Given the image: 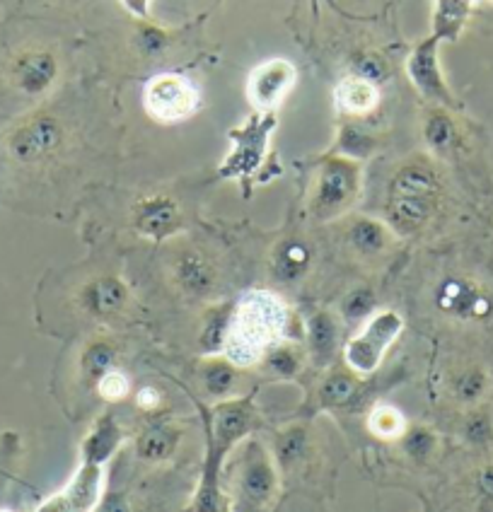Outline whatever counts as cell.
<instances>
[{
	"instance_id": "obj_1",
	"label": "cell",
	"mask_w": 493,
	"mask_h": 512,
	"mask_svg": "<svg viewBox=\"0 0 493 512\" xmlns=\"http://www.w3.org/2000/svg\"><path fill=\"white\" fill-rule=\"evenodd\" d=\"M445 206V179L428 155L404 160L385 194V223L397 237H416L438 220Z\"/></svg>"
},
{
	"instance_id": "obj_2",
	"label": "cell",
	"mask_w": 493,
	"mask_h": 512,
	"mask_svg": "<svg viewBox=\"0 0 493 512\" xmlns=\"http://www.w3.org/2000/svg\"><path fill=\"white\" fill-rule=\"evenodd\" d=\"M288 305L271 290H249L225 319L220 351L237 368L261 363V358L286 339Z\"/></svg>"
},
{
	"instance_id": "obj_3",
	"label": "cell",
	"mask_w": 493,
	"mask_h": 512,
	"mask_svg": "<svg viewBox=\"0 0 493 512\" xmlns=\"http://www.w3.org/2000/svg\"><path fill=\"white\" fill-rule=\"evenodd\" d=\"M71 124L54 109L22 114L0 136V153L15 170H44L68 150Z\"/></svg>"
},
{
	"instance_id": "obj_4",
	"label": "cell",
	"mask_w": 493,
	"mask_h": 512,
	"mask_svg": "<svg viewBox=\"0 0 493 512\" xmlns=\"http://www.w3.org/2000/svg\"><path fill=\"white\" fill-rule=\"evenodd\" d=\"M228 476L230 512H269L281 491V471L269 447L249 438L232 450Z\"/></svg>"
},
{
	"instance_id": "obj_5",
	"label": "cell",
	"mask_w": 493,
	"mask_h": 512,
	"mask_svg": "<svg viewBox=\"0 0 493 512\" xmlns=\"http://www.w3.org/2000/svg\"><path fill=\"white\" fill-rule=\"evenodd\" d=\"M63 78V58L56 46L27 42L5 58L3 83L15 97L27 102L46 100L54 95Z\"/></svg>"
},
{
	"instance_id": "obj_6",
	"label": "cell",
	"mask_w": 493,
	"mask_h": 512,
	"mask_svg": "<svg viewBox=\"0 0 493 512\" xmlns=\"http://www.w3.org/2000/svg\"><path fill=\"white\" fill-rule=\"evenodd\" d=\"M361 162L344 155H332L319 165L307 194V213L317 223H334L351 211L361 196Z\"/></svg>"
},
{
	"instance_id": "obj_7",
	"label": "cell",
	"mask_w": 493,
	"mask_h": 512,
	"mask_svg": "<svg viewBox=\"0 0 493 512\" xmlns=\"http://www.w3.org/2000/svg\"><path fill=\"white\" fill-rule=\"evenodd\" d=\"M404 331L402 314L394 310H377L361 329L344 343V363L358 377H368L380 368L392 343Z\"/></svg>"
},
{
	"instance_id": "obj_8",
	"label": "cell",
	"mask_w": 493,
	"mask_h": 512,
	"mask_svg": "<svg viewBox=\"0 0 493 512\" xmlns=\"http://www.w3.org/2000/svg\"><path fill=\"white\" fill-rule=\"evenodd\" d=\"M145 112L160 124H177L199 109L201 95L189 78L179 73H160L145 85Z\"/></svg>"
},
{
	"instance_id": "obj_9",
	"label": "cell",
	"mask_w": 493,
	"mask_h": 512,
	"mask_svg": "<svg viewBox=\"0 0 493 512\" xmlns=\"http://www.w3.org/2000/svg\"><path fill=\"white\" fill-rule=\"evenodd\" d=\"M107 464L97 459L80 457L78 469L68 479V484L42 500L32 512H97L104 498V474Z\"/></svg>"
},
{
	"instance_id": "obj_10",
	"label": "cell",
	"mask_w": 493,
	"mask_h": 512,
	"mask_svg": "<svg viewBox=\"0 0 493 512\" xmlns=\"http://www.w3.org/2000/svg\"><path fill=\"white\" fill-rule=\"evenodd\" d=\"M170 281L187 300H211L220 288L218 266L199 247H179L170 256Z\"/></svg>"
},
{
	"instance_id": "obj_11",
	"label": "cell",
	"mask_w": 493,
	"mask_h": 512,
	"mask_svg": "<svg viewBox=\"0 0 493 512\" xmlns=\"http://www.w3.org/2000/svg\"><path fill=\"white\" fill-rule=\"evenodd\" d=\"M438 310L455 322H486L493 314V295L484 283L469 276H450L435 293Z\"/></svg>"
},
{
	"instance_id": "obj_12",
	"label": "cell",
	"mask_w": 493,
	"mask_h": 512,
	"mask_svg": "<svg viewBox=\"0 0 493 512\" xmlns=\"http://www.w3.org/2000/svg\"><path fill=\"white\" fill-rule=\"evenodd\" d=\"M440 39H435L433 34L428 39H423L411 49L409 58H406V75H409L411 85L421 92L426 100L433 104H440V107L448 109H460V102L452 95L448 80H445L443 68H440Z\"/></svg>"
},
{
	"instance_id": "obj_13",
	"label": "cell",
	"mask_w": 493,
	"mask_h": 512,
	"mask_svg": "<svg viewBox=\"0 0 493 512\" xmlns=\"http://www.w3.org/2000/svg\"><path fill=\"white\" fill-rule=\"evenodd\" d=\"M298 71L286 58H269L259 63L247 78V100L257 114H274L290 95Z\"/></svg>"
},
{
	"instance_id": "obj_14",
	"label": "cell",
	"mask_w": 493,
	"mask_h": 512,
	"mask_svg": "<svg viewBox=\"0 0 493 512\" xmlns=\"http://www.w3.org/2000/svg\"><path fill=\"white\" fill-rule=\"evenodd\" d=\"M341 237H344L346 252L353 259L363 261V264H377L385 256H390L394 240H397V235H394L385 220L370 218V215H351V218H346Z\"/></svg>"
},
{
	"instance_id": "obj_15",
	"label": "cell",
	"mask_w": 493,
	"mask_h": 512,
	"mask_svg": "<svg viewBox=\"0 0 493 512\" xmlns=\"http://www.w3.org/2000/svg\"><path fill=\"white\" fill-rule=\"evenodd\" d=\"M274 114H254L242 128L230 133L232 150L225 160V174H249L259 167L261 157L269 148L271 131H274Z\"/></svg>"
},
{
	"instance_id": "obj_16",
	"label": "cell",
	"mask_w": 493,
	"mask_h": 512,
	"mask_svg": "<svg viewBox=\"0 0 493 512\" xmlns=\"http://www.w3.org/2000/svg\"><path fill=\"white\" fill-rule=\"evenodd\" d=\"M75 300L87 317L112 322L131 307V290L119 276H95L80 285Z\"/></svg>"
},
{
	"instance_id": "obj_17",
	"label": "cell",
	"mask_w": 493,
	"mask_h": 512,
	"mask_svg": "<svg viewBox=\"0 0 493 512\" xmlns=\"http://www.w3.org/2000/svg\"><path fill=\"white\" fill-rule=\"evenodd\" d=\"M133 230L150 242H165L182 230V211L167 194L145 196L133 206Z\"/></svg>"
},
{
	"instance_id": "obj_18",
	"label": "cell",
	"mask_w": 493,
	"mask_h": 512,
	"mask_svg": "<svg viewBox=\"0 0 493 512\" xmlns=\"http://www.w3.org/2000/svg\"><path fill=\"white\" fill-rule=\"evenodd\" d=\"M421 136L433 160H455L464 150V131L455 109L431 104L421 119Z\"/></svg>"
},
{
	"instance_id": "obj_19",
	"label": "cell",
	"mask_w": 493,
	"mask_h": 512,
	"mask_svg": "<svg viewBox=\"0 0 493 512\" xmlns=\"http://www.w3.org/2000/svg\"><path fill=\"white\" fill-rule=\"evenodd\" d=\"M254 426V409L249 399H225L213 409L208 418V440H213L223 450L232 452L240 442L247 440Z\"/></svg>"
},
{
	"instance_id": "obj_20",
	"label": "cell",
	"mask_w": 493,
	"mask_h": 512,
	"mask_svg": "<svg viewBox=\"0 0 493 512\" xmlns=\"http://www.w3.org/2000/svg\"><path fill=\"white\" fill-rule=\"evenodd\" d=\"M315 266V247L298 235L283 237L269 254V273L276 283L298 285Z\"/></svg>"
},
{
	"instance_id": "obj_21",
	"label": "cell",
	"mask_w": 493,
	"mask_h": 512,
	"mask_svg": "<svg viewBox=\"0 0 493 512\" xmlns=\"http://www.w3.org/2000/svg\"><path fill=\"white\" fill-rule=\"evenodd\" d=\"M341 319L339 314L319 310L307 319L305 353L307 360L317 368H329L341 351Z\"/></svg>"
},
{
	"instance_id": "obj_22",
	"label": "cell",
	"mask_w": 493,
	"mask_h": 512,
	"mask_svg": "<svg viewBox=\"0 0 493 512\" xmlns=\"http://www.w3.org/2000/svg\"><path fill=\"white\" fill-rule=\"evenodd\" d=\"M491 372L481 363H464L448 377V394L462 409L481 406L491 394Z\"/></svg>"
},
{
	"instance_id": "obj_23",
	"label": "cell",
	"mask_w": 493,
	"mask_h": 512,
	"mask_svg": "<svg viewBox=\"0 0 493 512\" xmlns=\"http://www.w3.org/2000/svg\"><path fill=\"white\" fill-rule=\"evenodd\" d=\"M179 442H182V430L174 423L160 421L153 426L143 428L133 440V452L145 464H165L177 455Z\"/></svg>"
},
{
	"instance_id": "obj_24",
	"label": "cell",
	"mask_w": 493,
	"mask_h": 512,
	"mask_svg": "<svg viewBox=\"0 0 493 512\" xmlns=\"http://www.w3.org/2000/svg\"><path fill=\"white\" fill-rule=\"evenodd\" d=\"M336 112L348 116V119H363L380 107V87L361 78L346 75L334 90Z\"/></svg>"
},
{
	"instance_id": "obj_25",
	"label": "cell",
	"mask_w": 493,
	"mask_h": 512,
	"mask_svg": "<svg viewBox=\"0 0 493 512\" xmlns=\"http://www.w3.org/2000/svg\"><path fill=\"white\" fill-rule=\"evenodd\" d=\"M312 447V435L310 428L305 423H290V426L281 428L276 433L274 445L269 447L274 462L281 474H290L293 469H298L310 455Z\"/></svg>"
},
{
	"instance_id": "obj_26",
	"label": "cell",
	"mask_w": 493,
	"mask_h": 512,
	"mask_svg": "<svg viewBox=\"0 0 493 512\" xmlns=\"http://www.w3.org/2000/svg\"><path fill=\"white\" fill-rule=\"evenodd\" d=\"M124 440L126 433L119 426V421H116L112 413H104V416L97 418L95 426L87 430L85 440L80 442V457L97 459V462L107 464L121 450Z\"/></svg>"
},
{
	"instance_id": "obj_27",
	"label": "cell",
	"mask_w": 493,
	"mask_h": 512,
	"mask_svg": "<svg viewBox=\"0 0 493 512\" xmlns=\"http://www.w3.org/2000/svg\"><path fill=\"white\" fill-rule=\"evenodd\" d=\"M472 0H435L433 37L443 42H457L467 27Z\"/></svg>"
},
{
	"instance_id": "obj_28",
	"label": "cell",
	"mask_w": 493,
	"mask_h": 512,
	"mask_svg": "<svg viewBox=\"0 0 493 512\" xmlns=\"http://www.w3.org/2000/svg\"><path fill=\"white\" fill-rule=\"evenodd\" d=\"M358 389H361V377L351 370H332L317 387V401L322 409L336 411L344 409L356 399Z\"/></svg>"
},
{
	"instance_id": "obj_29",
	"label": "cell",
	"mask_w": 493,
	"mask_h": 512,
	"mask_svg": "<svg viewBox=\"0 0 493 512\" xmlns=\"http://www.w3.org/2000/svg\"><path fill=\"white\" fill-rule=\"evenodd\" d=\"M199 382L203 394L211 399H230L237 387V365H232L225 356L206 358L199 368Z\"/></svg>"
},
{
	"instance_id": "obj_30",
	"label": "cell",
	"mask_w": 493,
	"mask_h": 512,
	"mask_svg": "<svg viewBox=\"0 0 493 512\" xmlns=\"http://www.w3.org/2000/svg\"><path fill=\"white\" fill-rule=\"evenodd\" d=\"M116 346L112 341L107 339H92L85 343V348L80 351L78 356V377L80 382L90 384L95 387L97 380L109 372L112 368H116Z\"/></svg>"
},
{
	"instance_id": "obj_31",
	"label": "cell",
	"mask_w": 493,
	"mask_h": 512,
	"mask_svg": "<svg viewBox=\"0 0 493 512\" xmlns=\"http://www.w3.org/2000/svg\"><path fill=\"white\" fill-rule=\"evenodd\" d=\"M305 363V348H300L298 343H290L286 339L276 343V346L261 358V365H264L274 377H281V380H293V377H298L300 372H303Z\"/></svg>"
},
{
	"instance_id": "obj_32",
	"label": "cell",
	"mask_w": 493,
	"mask_h": 512,
	"mask_svg": "<svg viewBox=\"0 0 493 512\" xmlns=\"http://www.w3.org/2000/svg\"><path fill=\"white\" fill-rule=\"evenodd\" d=\"M457 433L464 445L472 450H486L493 445V413L484 404L464 409Z\"/></svg>"
},
{
	"instance_id": "obj_33",
	"label": "cell",
	"mask_w": 493,
	"mask_h": 512,
	"mask_svg": "<svg viewBox=\"0 0 493 512\" xmlns=\"http://www.w3.org/2000/svg\"><path fill=\"white\" fill-rule=\"evenodd\" d=\"M409 423H406L404 413L397 409L394 404H387V401H380L373 409L368 411V418H365V428H368L370 435H375L377 440H399L404 435V430Z\"/></svg>"
},
{
	"instance_id": "obj_34",
	"label": "cell",
	"mask_w": 493,
	"mask_h": 512,
	"mask_svg": "<svg viewBox=\"0 0 493 512\" xmlns=\"http://www.w3.org/2000/svg\"><path fill=\"white\" fill-rule=\"evenodd\" d=\"M397 442L402 445L406 459H411L414 464H428L440 450L438 433L433 428L421 426V423L406 426L404 435Z\"/></svg>"
},
{
	"instance_id": "obj_35",
	"label": "cell",
	"mask_w": 493,
	"mask_h": 512,
	"mask_svg": "<svg viewBox=\"0 0 493 512\" xmlns=\"http://www.w3.org/2000/svg\"><path fill=\"white\" fill-rule=\"evenodd\" d=\"M348 75L368 80V83L380 87V85L390 83L392 66L382 51L363 49V51H356V54L351 56V61H348Z\"/></svg>"
},
{
	"instance_id": "obj_36",
	"label": "cell",
	"mask_w": 493,
	"mask_h": 512,
	"mask_svg": "<svg viewBox=\"0 0 493 512\" xmlns=\"http://www.w3.org/2000/svg\"><path fill=\"white\" fill-rule=\"evenodd\" d=\"M377 312V298L373 288L368 285H358L344 295L339 305V319L344 324H365Z\"/></svg>"
},
{
	"instance_id": "obj_37",
	"label": "cell",
	"mask_w": 493,
	"mask_h": 512,
	"mask_svg": "<svg viewBox=\"0 0 493 512\" xmlns=\"http://www.w3.org/2000/svg\"><path fill=\"white\" fill-rule=\"evenodd\" d=\"M377 136H373L370 131H363L361 126L353 124V121H348V124L341 126L339 131V155L344 157H351V160L361 162L365 157H370L377 150Z\"/></svg>"
},
{
	"instance_id": "obj_38",
	"label": "cell",
	"mask_w": 493,
	"mask_h": 512,
	"mask_svg": "<svg viewBox=\"0 0 493 512\" xmlns=\"http://www.w3.org/2000/svg\"><path fill=\"white\" fill-rule=\"evenodd\" d=\"M95 392L109 404H119L131 394V377L121 368H112L97 380Z\"/></svg>"
},
{
	"instance_id": "obj_39",
	"label": "cell",
	"mask_w": 493,
	"mask_h": 512,
	"mask_svg": "<svg viewBox=\"0 0 493 512\" xmlns=\"http://www.w3.org/2000/svg\"><path fill=\"white\" fill-rule=\"evenodd\" d=\"M136 46L138 51H141L143 56H160L162 51L170 46V34L165 32V29H160L158 25H150V22L143 20V25L136 29Z\"/></svg>"
},
{
	"instance_id": "obj_40",
	"label": "cell",
	"mask_w": 493,
	"mask_h": 512,
	"mask_svg": "<svg viewBox=\"0 0 493 512\" xmlns=\"http://www.w3.org/2000/svg\"><path fill=\"white\" fill-rule=\"evenodd\" d=\"M474 488H477L481 500L493 503V462L484 464V467L477 471V476H474Z\"/></svg>"
},
{
	"instance_id": "obj_41",
	"label": "cell",
	"mask_w": 493,
	"mask_h": 512,
	"mask_svg": "<svg viewBox=\"0 0 493 512\" xmlns=\"http://www.w3.org/2000/svg\"><path fill=\"white\" fill-rule=\"evenodd\" d=\"M136 404H138V409H141V411L150 413L162 404V394L155 387H143V389H138Z\"/></svg>"
},
{
	"instance_id": "obj_42",
	"label": "cell",
	"mask_w": 493,
	"mask_h": 512,
	"mask_svg": "<svg viewBox=\"0 0 493 512\" xmlns=\"http://www.w3.org/2000/svg\"><path fill=\"white\" fill-rule=\"evenodd\" d=\"M97 512H131V505L124 496H112L104 500V503H100Z\"/></svg>"
},
{
	"instance_id": "obj_43",
	"label": "cell",
	"mask_w": 493,
	"mask_h": 512,
	"mask_svg": "<svg viewBox=\"0 0 493 512\" xmlns=\"http://www.w3.org/2000/svg\"><path fill=\"white\" fill-rule=\"evenodd\" d=\"M121 5H124L131 15H136L138 20H148L150 0H121Z\"/></svg>"
},
{
	"instance_id": "obj_44",
	"label": "cell",
	"mask_w": 493,
	"mask_h": 512,
	"mask_svg": "<svg viewBox=\"0 0 493 512\" xmlns=\"http://www.w3.org/2000/svg\"><path fill=\"white\" fill-rule=\"evenodd\" d=\"M0 512H13V510H5V508H0Z\"/></svg>"
}]
</instances>
